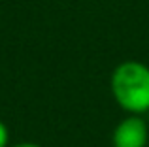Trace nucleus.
Masks as SVG:
<instances>
[{"label":"nucleus","mask_w":149,"mask_h":147,"mask_svg":"<svg viewBox=\"0 0 149 147\" xmlns=\"http://www.w3.org/2000/svg\"><path fill=\"white\" fill-rule=\"evenodd\" d=\"M109 89L115 102L130 115L149 111V66L140 60H125L113 70Z\"/></svg>","instance_id":"obj_1"},{"label":"nucleus","mask_w":149,"mask_h":147,"mask_svg":"<svg viewBox=\"0 0 149 147\" xmlns=\"http://www.w3.org/2000/svg\"><path fill=\"white\" fill-rule=\"evenodd\" d=\"M149 126L140 115H128L115 126L111 134L113 147H147Z\"/></svg>","instance_id":"obj_2"},{"label":"nucleus","mask_w":149,"mask_h":147,"mask_svg":"<svg viewBox=\"0 0 149 147\" xmlns=\"http://www.w3.org/2000/svg\"><path fill=\"white\" fill-rule=\"evenodd\" d=\"M8 144H10V130L0 121V147H8Z\"/></svg>","instance_id":"obj_3"},{"label":"nucleus","mask_w":149,"mask_h":147,"mask_svg":"<svg viewBox=\"0 0 149 147\" xmlns=\"http://www.w3.org/2000/svg\"><path fill=\"white\" fill-rule=\"evenodd\" d=\"M13 147H42V145L32 144V141H23V144H17V145H13Z\"/></svg>","instance_id":"obj_4"}]
</instances>
